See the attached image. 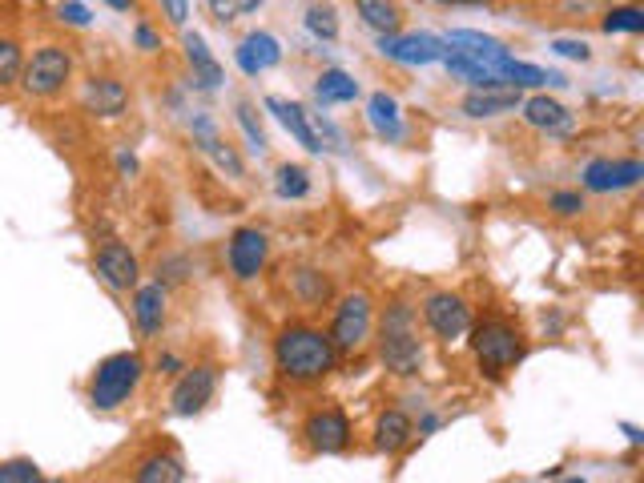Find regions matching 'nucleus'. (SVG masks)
<instances>
[{
    "label": "nucleus",
    "mask_w": 644,
    "mask_h": 483,
    "mask_svg": "<svg viewBox=\"0 0 644 483\" xmlns=\"http://www.w3.org/2000/svg\"><path fill=\"white\" fill-rule=\"evenodd\" d=\"M451 53L467 57V61H479V65H488L496 77H500V65L512 57L508 45L500 37H488V33H479V29H455L447 41H443Z\"/></svg>",
    "instance_id": "12"
},
{
    "label": "nucleus",
    "mask_w": 644,
    "mask_h": 483,
    "mask_svg": "<svg viewBox=\"0 0 644 483\" xmlns=\"http://www.w3.org/2000/svg\"><path fill=\"white\" fill-rule=\"evenodd\" d=\"M624 435H628V443H632V447H640V443H644L640 427H632V423H624Z\"/></svg>",
    "instance_id": "44"
},
{
    "label": "nucleus",
    "mask_w": 644,
    "mask_h": 483,
    "mask_svg": "<svg viewBox=\"0 0 644 483\" xmlns=\"http://www.w3.org/2000/svg\"><path fill=\"white\" fill-rule=\"evenodd\" d=\"M524 101H520V89H471L463 97V113L483 121V117H500V113H516Z\"/></svg>",
    "instance_id": "20"
},
{
    "label": "nucleus",
    "mask_w": 644,
    "mask_h": 483,
    "mask_svg": "<svg viewBox=\"0 0 644 483\" xmlns=\"http://www.w3.org/2000/svg\"><path fill=\"white\" fill-rule=\"evenodd\" d=\"M194 129H198V137H202V149L214 157V166H218L222 174H230V178H242V174H246V166H242V157L234 153V145H226V141L214 133V125H210L206 117H194Z\"/></svg>",
    "instance_id": "23"
},
{
    "label": "nucleus",
    "mask_w": 644,
    "mask_h": 483,
    "mask_svg": "<svg viewBox=\"0 0 644 483\" xmlns=\"http://www.w3.org/2000/svg\"><path fill=\"white\" fill-rule=\"evenodd\" d=\"M129 105V93L117 77H89L85 85V109L93 117H121Z\"/></svg>",
    "instance_id": "19"
},
{
    "label": "nucleus",
    "mask_w": 644,
    "mask_h": 483,
    "mask_svg": "<svg viewBox=\"0 0 644 483\" xmlns=\"http://www.w3.org/2000/svg\"><path fill=\"white\" fill-rule=\"evenodd\" d=\"M133 37H137V49H145V53H157V49H161V41H157V33H153L149 25H137Z\"/></svg>",
    "instance_id": "41"
},
{
    "label": "nucleus",
    "mask_w": 644,
    "mask_h": 483,
    "mask_svg": "<svg viewBox=\"0 0 644 483\" xmlns=\"http://www.w3.org/2000/svg\"><path fill=\"white\" fill-rule=\"evenodd\" d=\"M548 206H552L560 218H572V214H580V210H584V198H580L576 190H556V194L548 198Z\"/></svg>",
    "instance_id": "38"
},
{
    "label": "nucleus",
    "mask_w": 644,
    "mask_h": 483,
    "mask_svg": "<svg viewBox=\"0 0 644 483\" xmlns=\"http://www.w3.org/2000/svg\"><path fill=\"white\" fill-rule=\"evenodd\" d=\"M552 53H560V57H568V61H592L588 41H576V37H556V41H552Z\"/></svg>",
    "instance_id": "37"
},
{
    "label": "nucleus",
    "mask_w": 644,
    "mask_h": 483,
    "mask_svg": "<svg viewBox=\"0 0 644 483\" xmlns=\"http://www.w3.org/2000/svg\"><path fill=\"white\" fill-rule=\"evenodd\" d=\"M234 57H238V69L246 77H258V73H266V69H274L282 61V45L270 33H250V37H242Z\"/></svg>",
    "instance_id": "18"
},
{
    "label": "nucleus",
    "mask_w": 644,
    "mask_h": 483,
    "mask_svg": "<svg viewBox=\"0 0 644 483\" xmlns=\"http://www.w3.org/2000/svg\"><path fill=\"white\" fill-rule=\"evenodd\" d=\"M238 125L246 129L250 145L262 153V149H266V133H262V125H258V117H254V105H250V101H238Z\"/></svg>",
    "instance_id": "35"
},
{
    "label": "nucleus",
    "mask_w": 644,
    "mask_h": 483,
    "mask_svg": "<svg viewBox=\"0 0 644 483\" xmlns=\"http://www.w3.org/2000/svg\"><path fill=\"white\" fill-rule=\"evenodd\" d=\"M266 109L282 121V129L302 145V149H310V153H322L327 145H322V137L314 133V125H310V113L298 105V101H286V97H266Z\"/></svg>",
    "instance_id": "15"
},
{
    "label": "nucleus",
    "mask_w": 644,
    "mask_h": 483,
    "mask_svg": "<svg viewBox=\"0 0 644 483\" xmlns=\"http://www.w3.org/2000/svg\"><path fill=\"white\" fill-rule=\"evenodd\" d=\"M355 9H359V17H363V25L375 29L379 37H391V33H399V25H403L399 0H355Z\"/></svg>",
    "instance_id": "24"
},
{
    "label": "nucleus",
    "mask_w": 644,
    "mask_h": 483,
    "mask_svg": "<svg viewBox=\"0 0 644 483\" xmlns=\"http://www.w3.org/2000/svg\"><path fill=\"white\" fill-rule=\"evenodd\" d=\"M69 81H73V53L65 45H41L25 61V69H21V89L29 97H45L49 101V97L65 93Z\"/></svg>",
    "instance_id": "4"
},
{
    "label": "nucleus",
    "mask_w": 644,
    "mask_h": 483,
    "mask_svg": "<svg viewBox=\"0 0 644 483\" xmlns=\"http://www.w3.org/2000/svg\"><path fill=\"white\" fill-rule=\"evenodd\" d=\"M556 483H584V479H580V475H572V479H556Z\"/></svg>",
    "instance_id": "46"
},
{
    "label": "nucleus",
    "mask_w": 644,
    "mask_h": 483,
    "mask_svg": "<svg viewBox=\"0 0 644 483\" xmlns=\"http://www.w3.org/2000/svg\"><path fill=\"white\" fill-rule=\"evenodd\" d=\"M306 29L318 37V41H335L339 37V17L331 5H310L306 9Z\"/></svg>",
    "instance_id": "32"
},
{
    "label": "nucleus",
    "mask_w": 644,
    "mask_h": 483,
    "mask_svg": "<svg viewBox=\"0 0 644 483\" xmlns=\"http://www.w3.org/2000/svg\"><path fill=\"white\" fill-rule=\"evenodd\" d=\"M157 371H161V375H178V371H182V359H178V355H161V359H157Z\"/></svg>",
    "instance_id": "42"
},
{
    "label": "nucleus",
    "mask_w": 644,
    "mask_h": 483,
    "mask_svg": "<svg viewBox=\"0 0 644 483\" xmlns=\"http://www.w3.org/2000/svg\"><path fill=\"white\" fill-rule=\"evenodd\" d=\"M41 467L33 459H5L0 463V483H37Z\"/></svg>",
    "instance_id": "34"
},
{
    "label": "nucleus",
    "mask_w": 644,
    "mask_h": 483,
    "mask_svg": "<svg viewBox=\"0 0 644 483\" xmlns=\"http://www.w3.org/2000/svg\"><path fill=\"white\" fill-rule=\"evenodd\" d=\"M206 5H210V13H214L222 25H230V21H238V17L254 13V9H262V0H206Z\"/></svg>",
    "instance_id": "33"
},
{
    "label": "nucleus",
    "mask_w": 644,
    "mask_h": 483,
    "mask_svg": "<svg viewBox=\"0 0 644 483\" xmlns=\"http://www.w3.org/2000/svg\"><path fill=\"white\" fill-rule=\"evenodd\" d=\"M141 375H145V363H141L137 351H117V355L101 359L97 371H93V379H89V403H93L97 411L121 407V403L137 391Z\"/></svg>",
    "instance_id": "3"
},
{
    "label": "nucleus",
    "mask_w": 644,
    "mask_h": 483,
    "mask_svg": "<svg viewBox=\"0 0 644 483\" xmlns=\"http://www.w3.org/2000/svg\"><path fill=\"white\" fill-rule=\"evenodd\" d=\"M415 435V423L403 415V411H383L379 423H375V443L379 451H403Z\"/></svg>",
    "instance_id": "27"
},
{
    "label": "nucleus",
    "mask_w": 644,
    "mask_h": 483,
    "mask_svg": "<svg viewBox=\"0 0 644 483\" xmlns=\"http://www.w3.org/2000/svg\"><path fill=\"white\" fill-rule=\"evenodd\" d=\"M294 294L302 298V306H322L331 298V282L322 278L318 270H298L294 274Z\"/></svg>",
    "instance_id": "28"
},
{
    "label": "nucleus",
    "mask_w": 644,
    "mask_h": 483,
    "mask_svg": "<svg viewBox=\"0 0 644 483\" xmlns=\"http://www.w3.org/2000/svg\"><path fill=\"white\" fill-rule=\"evenodd\" d=\"M379 53L387 61H399V65H435L443 61L447 45L443 37H431V33H391V37H379Z\"/></svg>",
    "instance_id": "10"
},
{
    "label": "nucleus",
    "mask_w": 644,
    "mask_h": 483,
    "mask_svg": "<svg viewBox=\"0 0 644 483\" xmlns=\"http://www.w3.org/2000/svg\"><path fill=\"white\" fill-rule=\"evenodd\" d=\"M302 435H306L310 451H318V455H335V451H343V447L351 443V419H347L339 407H322V411H314V415L302 423Z\"/></svg>",
    "instance_id": "9"
},
{
    "label": "nucleus",
    "mask_w": 644,
    "mask_h": 483,
    "mask_svg": "<svg viewBox=\"0 0 644 483\" xmlns=\"http://www.w3.org/2000/svg\"><path fill=\"white\" fill-rule=\"evenodd\" d=\"M93 266H97V274H101V282H105L109 290H117V294L137 290L141 266H137V254H133L125 242H117V238L101 242L97 254H93Z\"/></svg>",
    "instance_id": "7"
},
{
    "label": "nucleus",
    "mask_w": 644,
    "mask_h": 483,
    "mask_svg": "<svg viewBox=\"0 0 644 483\" xmlns=\"http://www.w3.org/2000/svg\"><path fill=\"white\" fill-rule=\"evenodd\" d=\"M57 17H61L65 25H77V29L93 25V13L81 5V0H61V5H57Z\"/></svg>",
    "instance_id": "36"
},
{
    "label": "nucleus",
    "mask_w": 644,
    "mask_h": 483,
    "mask_svg": "<svg viewBox=\"0 0 644 483\" xmlns=\"http://www.w3.org/2000/svg\"><path fill=\"white\" fill-rule=\"evenodd\" d=\"M190 274V262L186 258H166V262H157V282L166 286V282H182Z\"/></svg>",
    "instance_id": "39"
},
{
    "label": "nucleus",
    "mask_w": 644,
    "mask_h": 483,
    "mask_svg": "<svg viewBox=\"0 0 644 483\" xmlns=\"http://www.w3.org/2000/svg\"><path fill=\"white\" fill-rule=\"evenodd\" d=\"M182 49H186V61H190V69H194V81H198L202 89H218V85H222V65H218L214 53L206 49V41H202L198 33H186V37H182Z\"/></svg>",
    "instance_id": "21"
},
{
    "label": "nucleus",
    "mask_w": 644,
    "mask_h": 483,
    "mask_svg": "<svg viewBox=\"0 0 644 483\" xmlns=\"http://www.w3.org/2000/svg\"><path fill=\"white\" fill-rule=\"evenodd\" d=\"M37 483H61V479H45V475H41V479H37Z\"/></svg>",
    "instance_id": "47"
},
{
    "label": "nucleus",
    "mask_w": 644,
    "mask_h": 483,
    "mask_svg": "<svg viewBox=\"0 0 644 483\" xmlns=\"http://www.w3.org/2000/svg\"><path fill=\"white\" fill-rule=\"evenodd\" d=\"M367 117H371V125H375L379 137H387V141H399L403 137V113H399V101L391 93H375L367 101Z\"/></svg>",
    "instance_id": "25"
},
{
    "label": "nucleus",
    "mask_w": 644,
    "mask_h": 483,
    "mask_svg": "<svg viewBox=\"0 0 644 483\" xmlns=\"http://www.w3.org/2000/svg\"><path fill=\"white\" fill-rule=\"evenodd\" d=\"M161 13L170 17V25H186V17H190V0H161Z\"/></svg>",
    "instance_id": "40"
},
{
    "label": "nucleus",
    "mask_w": 644,
    "mask_h": 483,
    "mask_svg": "<svg viewBox=\"0 0 644 483\" xmlns=\"http://www.w3.org/2000/svg\"><path fill=\"white\" fill-rule=\"evenodd\" d=\"M117 170H121V174H133V170H137L133 153H117Z\"/></svg>",
    "instance_id": "43"
},
{
    "label": "nucleus",
    "mask_w": 644,
    "mask_h": 483,
    "mask_svg": "<svg viewBox=\"0 0 644 483\" xmlns=\"http://www.w3.org/2000/svg\"><path fill=\"white\" fill-rule=\"evenodd\" d=\"M214 391H218V371L214 367H190L170 395V411L174 415H198V411H206Z\"/></svg>",
    "instance_id": "13"
},
{
    "label": "nucleus",
    "mask_w": 644,
    "mask_h": 483,
    "mask_svg": "<svg viewBox=\"0 0 644 483\" xmlns=\"http://www.w3.org/2000/svg\"><path fill=\"white\" fill-rule=\"evenodd\" d=\"M640 178H644V166L636 157H596V161H588L584 166V186L592 190V194H616V190H632V186H640Z\"/></svg>",
    "instance_id": "8"
},
{
    "label": "nucleus",
    "mask_w": 644,
    "mask_h": 483,
    "mask_svg": "<svg viewBox=\"0 0 644 483\" xmlns=\"http://www.w3.org/2000/svg\"><path fill=\"white\" fill-rule=\"evenodd\" d=\"M133 483H186V467H182V459L170 455V451H153V455H145V459L137 463Z\"/></svg>",
    "instance_id": "22"
},
{
    "label": "nucleus",
    "mask_w": 644,
    "mask_h": 483,
    "mask_svg": "<svg viewBox=\"0 0 644 483\" xmlns=\"http://www.w3.org/2000/svg\"><path fill=\"white\" fill-rule=\"evenodd\" d=\"M335 343L314 327H282L274 339V367L290 383H318L335 371Z\"/></svg>",
    "instance_id": "1"
},
{
    "label": "nucleus",
    "mask_w": 644,
    "mask_h": 483,
    "mask_svg": "<svg viewBox=\"0 0 644 483\" xmlns=\"http://www.w3.org/2000/svg\"><path fill=\"white\" fill-rule=\"evenodd\" d=\"M133 318H137V331L145 339L161 335V327H166V286L161 282H145L133 290Z\"/></svg>",
    "instance_id": "16"
},
{
    "label": "nucleus",
    "mask_w": 644,
    "mask_h": 483,
    "mask_svg": "<svg viewBox=\"0 0 644 483\" xmlns=\"http://www.w3.org/2000/svg\"><path fill=\"white\" fill-rule=\"evenodd\" d=\"M379 359H383V367L391 371V375H419V367H423V343L415 339V327H407V331H383V339H379Z\"/></svg>",
    "instance_id": "14"
},
{
    "label": "nucleus",
    "mask_w": 644,
    "mask_h": 483,
    "mask_svg": "<svg viewBox=\"0 0 644 483\" xmlns=\"http://www.w3.org/2000/svg\"><path fill=\"white\" fill-rule=\"evenodd\" d=\"M467 335H471V355H475V363L488 371V375H496V379H500L504 371H512V367L524 359V335L512 327V322H504V318L471 322Z\"/></svg>",
    "instance_id": "2"
},
{
    "label": "nucleus",
    "mask_w": 644,
    "mask_h": 483,
    "mask_svg": "<svg viewBox=\"0 0 644 483\" xmlns=\"http://www.w3.org/2000/svg\"><path fill=\"white\" fill-rule=\"evenodd\" d=\"M266 254H270V238H266L258 226H242V230H234V234H230V250H226V258H230V270H234V278H238V282L258 278V274H262V266H266Z\"/></svg>",
    "instance_id": "11"
},
{
    "label": "nucleus",
    "mask_w": 644,
    "mask_h": 483,
    "mask_svg": "<svg viewBox=\"0 0 644 483\" xmlns=\"http://www.w3.org/2000/svg\"><path fill=\"white\" fill-rule=\"evenodd\" d=\"M520 109H524V121H528L536 133L564 137V133H572V129H576V117H572L560 101H552V97H532V101H524Z\"/></svg>",
    "instance_id": "17"
},
{
    "label": "nucleus",
    "mask_w": 644,
    "mask_h": 483,
    "mask_svg": "<svg viewBox=\"0 0 644 483\" xmlns=\"http://www.w3.org/2000/svg\"><path fill=\"white\" fill-rule=\"evenodd\" d=\"M105 5H109V9H117V13H129V9H133V0H105Z\"/></svg>",
    "instance_id": "45"
},
{
    "label": "nucleus",
    "mask_w": 644,
    "mask_h": 483,
    "mask_svg": "<svg viewBox=\"0 0 644 483\" xmlns=\"http://www.w3.org/2000/svg\"><path fill=\"white\" fill-rule=\"evenodd\" d=\"M371 335V294L355 290L335 306V322H331V343L335 351H359Z\"/></svg>",
    "instance_id": "5"
},
{
    "label": "nucleus",
    "mask_w": 644,
    "mask_h": 483,
    "mask_svg": "<svg viewBox=\"0 0 644 483\" xmlns=\"http://www.w3.org/2000/svg\"><path fill=\"white\" fill-rule=\"evenodd\" d=\"M439 5H451V0H439Z\"/></svg>",
    "instance_id": "48"
},
{
    "label": "nucleus",
    "mask_w": 644,
    "mask_h": 483,
    "mask_svg": "<svg viewBox=\"0 0 644 483\" xmlns=\"http://www.w3.org/2000/svg\"><path fill=\"white\" fill-rule=\"evenodd\" d=\"M600 29H604V33H644V9H636V5H620V9L604 13Z\"/></svg>",
    "instance_id": "30"
},
{
    "label": "nucleus",
    "mask_w": 644,
    "mask_h": 483,
    "mask_svg": "<svg viewBox=\"0 0 644 483\" xmlns=\"http://www.w3.org/2000/svg\"><path fill=\"white\" fill-rule=\"evenodd\" d=\"M314 97L318 105H343V101H355L359 97V81L343 69H327L318 81H314Z\"/></svg>",
    "instance_id": "26"
},
{
    "label": "nucleus",
    "mask_w": 644,
    "mask_h": 483,
    "mask_svg": "<svg viewBox=\"0 0 644 483\" xmlns=\"http://www.w3.org/2000/svg\"><path fill=\"white\" fill-rule=\"evenodd\" d=\"M274 190L278 198H306L310 194V174L302 166H278V178H274Z\"/></svg>",
    "instance_id": "31"
},
{
    "label": "nucleus",
    "mask_w": 644,
    "mask_h": 483,
    "mask_svg": "<svg viewBox=\"0 0 644 483\" xmlns=\"http://www.w3.org/2000/svg\"><path fill=\"white\" fill-rule=\"evenodd\" d=\"M423 318H427V327L435 331V339H443V343L463 339V335H467V327H471V310H467V302H463L459 294H451V290H435V294H427V302H423Z\"/></svg>",
    "instance_id": "6"
},
{
    "label": "nucleus",
    "mask_w": 644,
    "mask_h": 483,
    "mask_svg": "<svg viewBox=\"0 0 644 483\" xmlns=\"http://www.w3.org/2000/svg\"><path fill=\"white\" fill-rule=\"evenodd\" d=\"M21 69H25V57H21V45L13 37H0V89H9L21 81Z\"/></svg>",
    "instance_id": "29"
}]
</instances>
